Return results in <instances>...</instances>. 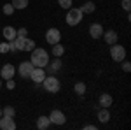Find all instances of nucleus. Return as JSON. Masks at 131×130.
Masks as SVG:
<instances>
[{
    "mask_svg": "<svg viewBox=\"0 0 131 130\" xmlns=\"http://www.w3.org/2000/svg\"><path fill=\"white\" fill-rule=\"evenodd\" d=\"M79 9L82 11V14H93L94 11H96V4L94 2H91V0H88V2H84Z\"/></svg>",
    "mask_w": 131,
    "mask_h": 130,
    "instance_id": "nucleus-18",
    "label": "nucleus"
},
{
    "mask_svg": "<svg viewBox=\"0 0 131 130\" xmlns=\"http://www.w3.org/2000/svg\"><path fill=\"white\" fill-rule=\"evenodd\" d=\"M0 118H2V109H0Z\"/></svg>",
    "mask_w": 131,
    "mask_h": 130,
    "instance_id": "nucleus-33",
    "label": "nucleus"
},
{
    "mask_svg": "<svg viewBox=\"0 0 131 130\" xmlns=\"http://www.w3.org/2000/svg\"><path fill=\"white\" fill-rule=\"evenodd\" d=\"M82 18H84V14H82V11L79 9V7H70V9L67 11L65 21H67L68 27H77L82 21Z\"/></svg>",
    "mask_w": 131,
    "mask_h": 130,
    "instance_id": "nucleus-3",
    "label": "nucleus"
},
{
    "mask_svg": "<svg viewBox=\"0 0 131 130\" xmlns=\"http://www.w3.org/2000/svg\"><path fill=\"white\" fill-rule=\"evenodd\" d=\"M101 39L105 40V42H107L108 46H112V44H115V42H117L119 35H117V32H115V30H107V32H103Z\"/></svg>",
    "mask_w": 131,
    "mask_h": 130,
    "instance_id": "nucleus-14",
    "label": "nucleus"
},
{
    "mask_svg": "<svg viewBox=\"0 0 131 130\" xmlns=\"http://www.w3.org/2000/svg\"><path fill=\"white\" fill-rule=\"evenodd\" d=\"M42 88L47 91V93H58L61 88V83L60 79L56 77V76H51V74H47L46 77H44V81H42Z\"/></svg>",
    "mask_w": 131,
    "mask_h": 130,
    "instance_id": "nucleus-2",
    "label": "nucleus"
},
{
    "mask_svg": "<svg viewBox=\"0 0 131 130\" xmlns=\"http://www.w3.org/2000/svg\"><path fill=\"white\" fill-rule=\"evenodd\" d=\"M49 53L44 49V48H33L30 51V62L33 63V67H42V69H46V65L49 63Z\"/></svg>",
    "mask_w": 131,
    "mask_h": 130,
    "instance_id": "nucleus-1",
    "label": "nucleus"
},
{
    "mask_svg": "<svg viewBox=\"0 0 131 130\" xmlns=\"http://www.w3.org/2000/svg\"><path fill=\"white\" fill-rule=\"evenodd\" d=\"M98 104H100V107H110L114 104V99H112L110 93H101L100 99H98Z\"/></svg>",
    "mask_w": 131,
    "mask_h": 130,
    "instance_id": "nucleus-16",
    "label": "nucleus"
},
{
    "mask_svg": "<svg viewBox=\"0 0 131 130\" xmlns=\"http://www.w3.org/2000/svg\"><path fill=\"white\" fill-rule=\"evenodd\" d=\"M2 35L5 37V40H14L16 37H18V35H16V28H14V27H4Z\"/></svg>",
    "mask_w": 131,
    "mask_h": 130,
    "instance_id": "nucleus-20",
    "label": "nucleus"
},
{
    "mask_svg": "<svg viewBox=\"0 0 131 130\" xmlns=\"http://www.w3.org/2000/svg\"><path fill=\"white\" fill-rule=\"evenodd\" d=\"M16 35H18V37H26V35H28V30L23 27V28H19V30H16Z\"/></svg>",
    "mask_w": 131,
    "mask_h": 130,
    "instance_id": "nucleus-28",
    "label": "nucleus"
},
{
    "mask_svg": "<svg viewBox=\"0 0 131 130\" xmlns=\"http://www.w3.org/2000/svg\"><path fill=\"white\" fill-rule=\"evenodd\" d=\"M16 121L14 118H9V116H2L0 118V128L2 130H16Z\"/></svg>",
    "mask_w": 131,
    "mask_h": 130,
    "instance_id": "nucleus-13",
    "label": "nucleus"
},
{
    "mask_svg": "<svg viewBox=\"0 0 131 130\" xmlns=\"http://www.w3.org/2000/svg\"><path fill=\"white\" fill-rule=\"evenodd\" d=\"M51 55L54 56V58H61L63 55H65V46L63 44H52V48H51Z\"/></svg>",
    "mask_w": 131,
    "mask_h": 130,
    "instance_id": "nucleus-19",
    "label": "nucleus"
},
{
    "mask_svg": "<svg viewBox=\"0 0 131 130\" xmlns=\"http://www.w3.org/2000/svg\"><path fill=\"white\" fill-rule=\"evenodd\" d=\"M72 4H73V0H58V5H60L61 9H65V11L70 9Z\"/></svg>",
    "mask_w": 131,
    "mask_h": 130,
    "instance_id": "nucleus-25",
    "label": "nucleus"
},
{
    "mask_svg": "<svg viewBox=\"0 0 131 130\" xmlns=\"http://www.w3.org/2000/svg\"><path fill=\"white\" fill-rule=\"evenodd\" d=\"M0 53H2V55L9 53V42H7V40H5V42H0Z\"/></svg>",
    "mask_w": 131,
    "mask_h": 130,
    "instance_id": "nucleus-26",
    "label": "nucleus"
},
{
    "mask_svg": "<svg viewBox=\"0 0 131 130\" xmlns=\"http://www.w3.org/2000/svg\"><path fill=\"white\" fill-rule=\"evenodd\" d=\"M49 120H51V125H65L67 123V116L61 109H52L49 114Z\"/></svg>",
    "mask_w": 131,
    "mask_h": 130,
    "instance_id": "nucleus-7",
    "label": "nucleus"
},
{
    "mask_svg": "<svg viewBox=\"0 0 131 130\" xmlns=\"http://www.w3.org/2000/svg\"><path fill=\"white\" fill-rule=\"evenodd\" d=\"M2 11H4V14H5V16H12L16 9H14V5H12V4H4Z\"/></svg>",
    "mask_w": 131,
    "mask_h": 130,
    "instance_id": "nucleus-24",
    "label": "nucleus"
},
{
    "mask_svg": "<svg viewBox=\"0 0 131 130\" xmlns=\"http://www.w3.org/2000/svg\"><path fill=\"white\" fill-rule=\"evenodd\" d=\"M14 76H16V67L12 65V63H5V65H2V69H0V77L2 79H14Z\"/></svg>",
    "mask_w": 131,
    "mask_h": 130,
    "instance_id": "nucleus-10",
    "label": "nucleus"
},
{
    "mask_svg": "<svg viewBox=\"0 0 131 130\" xmlns=\"http://www.w3.org/2000/svg\"><path fill=\"white\" fill-rule=\"evenodd\" d=\"M61 40V32L58 30V28H47L46 30V42L49 44V46H52V44H58Z\"/></svg>",
    "mask_w": 131,
    "mask_h": 130,
    "instance_id": "nucleus-6",
    "label": "nucleus"
},
{
    "mask_svg": "<svg viewBox=\"0 0 131 130\" xmlns=\"http://www.w3.org/2000/svg\"><path fill=\"white\" fill-rule=\"evenodd\" d=\"M14 44H16L18 51H26V53H30V51L37 46L33 39H28V35H26V37H16V39H14Z\"/></svg>",
    "mask_w": 131,
    "mask_h": 130,
    "instance_id": "nucleus-4",
    "label": "nucleus"
},
{
    "mask_svg": "<svg viewBox=\"0 0 131 130\" xmlns=\"http://www.w3.org/2000/svg\"><path fill=\"white\" fill-rule=\"evenodd\" d=\"M121 7L126 12H129V9H131V0H121Z\"/></svg>",
    "mask_w": 131,
    "mask_h": 130,
    "instance_id": "nucleus-27",
    "label": "nucleus"
},
{
    "mask_svg": "<svg viewBox=\"0 0 131 130\" xmlns=\"http://www.w3.org/2000/svg\"><path fill=\"white\" fill-rule=\"evenodd\" d=\"M96 118H98V121L100 123H108L110 121V111H108V107H101L100 111H98V114H96Z\"/></svg>",
    "mask_w": 131,
    "mask_h": 130,
    "instance_id": "nucleus-15",
    "label": "nucleus"
},
{
    "mask_svg": "<svg viewBox=\"0 0 131 130\" xmlns=\"http://www.w3.org/2000/svg\"><path fill=\"white\" fill-rule=\"evenodd\" d=\"M84 130H96L94 125H84Z\"/></svg>",
    "mask_w": 131,
    "mask_h": 130,
    "instance_id": "nucleus-31",
    "label": "nucleus"
},
{
    "mask_svg": "<svg viewBox=\"0 0 131 130\" xmlns=\"http://www.w3.org/2000/svg\"><path fill=\"white\" fill-rule=\"evenodd\" d=\"M86 90H88V86H86V83H82V81L75 83V86H73V91H75L79 97H82V95L86 93Z\"/></svg>",
    "mask_w": 131,
    "mask_h": 130,
    "instance_id": "nucleus-21",
    "label": "nucleus"
},
{
    "mask_svg": "<svg viewBox=\"0 0 131 130\" xmlns=\"http://www.w3.org/2000/svg\"><path fill=\"white\" fill-rule=\"evenodd\" d=\"M16 88V83L14 79H7V90H14Z\"/></svg>",
    "mask_w": 131,
    "mask_h": 130,
    "instance_id": "nucleus-30",
    "label": "nucleus"
},
{
    "mask_svg": "<svg viewBox=\"0 0 131 130\" xmlns=\"http://www.w3.org/2000/svg\"><path fill=\"white\" fill-rule=\"evenodd\" d=\"M121 63H122V70H124V72H131V63H129V62H124V60H122Z\"/></svg>",
    "mask_w": 131,
    "mask_h": 130,
    "instance_id": "nucleus-29",
    "label": "nucleus"
},
{
    "mask_svg": "<svg viewBox=\"0 0 131 130\" xmlns=\"http://www.w3.org/2000/svg\"><path fill=\"white\" fill-rule=\"evenodd\" d=\"M0 88H2V77H0Z\"/></svg>",
    "mask_w": 131,
    "mask_h": 130,
    "instance_id": "nucleus-32",
    "label": "nucleus"
},
{
    "mask_svg": "<svg viewBox=\"0 0 131 130\" xmlns=\"http://www.w3.org/2000/svg\"><path fill=\"white\" fill-rule=\"evenodd\" d=\"M46 74H51V76H56V74H60L61 70H63V62L60 60V58H54V60L51 62L49 60V63L46 65Z\"/></svg>",
    "mask_w": 131,
    "mask_h": 130,
    "instance_id": "nucleus-8",
    "label": "nucleus"
},
{
    "mask_svg": "<svg viewBox=\"0 0 131 130\" xmlns=\"http://www.w3.org/2000/svg\"><path fill=\"white\" fill-rule=\"evenodd\" d=\"M51 127V120H49V116H39L37 118V128L39 130H47Z\"/></svg>",
    "mask_w": 131,
    "mask_h": 130,
    "instance_id": "nucleus-17",
    "label": "nucleus"
},
{
    "mask_svg": "<svg viewBox=\"0 0 131 130\" xmlns=\"http://www.w3.org/2000/svg\"><path fill=\"white\" fill-rule=\"evenodd\" d=\"M47 74H46V69H42V67H33V70H31V76L30 79L39 86V84H42V81H44V77H46Z\"/></svg>",
    "mask_w": 131,
    "mask_h": 130,
    "instance_id": "nucleus-11",
    "label": "nucleus"
},
{
    "mask_svg": "<svg viewBox=\"0 0 131 130\" xmlns=\"http://www.w3.org/2000/svg\"><path fill=\"white\" fill-rule=\"evenodd\" d=\"M31 70H33V63L30 60L28 62H21L19 67H18V74L21 76V79H30Z\"/></svg>",
    "mask_w": 131,
    "mask_h": 130,
    "instance_id": "nucleus-9",
    "label": "nucleus"
},
{
    "mask_svg": "<svg viewBox=\"0 0 131 130\" xmlns=\"http://www.w3.org/2000/svg\"><path fill=\"white\" fill-rule=\"evenodd\" d=\"M10 4L14 5V9H16V11H23V9L28 7V0H12Z\"/></svg>",
    "mask_w": 131,
    "mask_h": 130,
    "instance_id": "nucleus-22",
    "label": "nucleus"
},
{
    "mask_svg": "<svg viewBox=\"0 0 131 130\" xmlns=\"http://www.w3.org/2000/svg\"><path fill=\"white\" fill-rule=\"evenodd\" d=\"M103 32H105V28L101 27L100 23H91L89 25V35L93 39H101Z\"/></svg>",
    "mask_w": 131,
    "mask_h": 130,
    "instance_id": "nucleus-12",
    "label": "nucleus"
},
{
    "mask_svg": "<svg viewBox=\"0 0 131 130\" xmlns=\"http://www.w3.org/2000/svg\"><path fill=\"white\" fill-rule=\"evenodd\" d=\"M110 58L117 63H121L122 60H126V48L122 44H112L110 46Z\"/></svg>",
    "mask_w": 131,
    "mask_h": 130,
    "instance_id": "nucleus-5",
    "label": "nucleus"
},
{
    "mask_svg": "<svg viewBox=\"0 0 131 130\" xmlns=\"http://www.w3.org/2000/svg\"><path fill=\"white\" fill-rule=\"evenodd\" d=\"M2 116H9V118H14V116H16V109H14L12 106H5V107L2 109Z\"/></svg>",
    "mask_w": 131,
    "mask_h": 130,
    "instance_id": "nucleus-23",
    "label": "nucleus"
}]
</instances>
